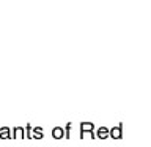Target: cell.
<instances>
[{
  "instance_id": "obj_1",
  "label": "cell",
  "mask_w": 151,
  "mask_h": 147,
  "mask_svg": "<svg viewBox=\"0 0 151 147\" xmlns=\"http://www.w3.org/2000/svg\"><path fill=\"white\" fill-rule=\"evenodd\" d=\"M94 123L93 122H80V130H79V136L80 139H85V138H91V139H96L94 136Z\"/></svg>"
},
{
  "instance_id": "obj_2",
  "label": "cell",
  "mask_w": 151,
  "mask_h": 147,
  "mask_svg": "<svg viewBox=\"0 0 151 147\" xmlns=\"http://www.w3.org/2000/svg\"><path fill=\"white\" fill-rule=\"evenodd\" d=\"M109 138H112V139H121L123 138V123L121 122L116 127L109 128Z\"/></svg>"
},
{
  "instance_id": "obj_3",
  "label": "cell",
  "mask_w": 151,
  "mask_h": 147,
  "mask_svg": "<svg viewBox=\"0 0 151 147\" xmlns=\"http://www.w3.org/2000/svg\"><path fill=\"white\" fill-rule=\"evenodd\" d=\"M11 139H25V130H24V127H14L13 128Z\"/></svg>"
},
{
  "instance_id": "obj_4",
  "label": "cell",
  "mask_w": 151,
  "mask_h": 147,
  "mask_svg": "<svg viewBox=\"0 0 151 147\" xmlns=\"http://www.w3.org/2000/svg\"><path fill=\"white\" fill-rule=\"evenodd\" d=\"M94 136L96 139H107L109 138V128L107 127H99L94 130Z\"/></svg>"
},
{
  "instance_id": "obj_5",
  "label": "cell",
  "mask_w": 151,
  "mask_h": 147,
  "mask_svg": "<svg viewBox=\"0 0 151 147\" xmlns=\"http://www.w3.org/2000/svg\"><path fill=\"white\" fill-rule=\"evenodd\" d=\"M50 135H52L54 139H63L65 138V128L63 127H54Z\"/></svg>"
},
{
  "instance_id": "obj_6",
  "label": "cell",
  "mask_w": 151,
  "mask_h": 147,
  "mask_svg": "<svg viewBox=\"0 0 151 147\" xmlns=\"http://www.w3.org/2000/svg\"><path fill=\"white\" fill-rule=\"evenodd\" d=\"M42 138H44L42 127H33L32 128V139H42Z\"/></svg>"
},
{
  "instance_id": "obj_7",
  "label": "cell",
  "mask_w": 151,
  "mask_h": 147,
  "mask_svg": "<svg viewBox=\"0 0 151 147\" xmlns=\"http://www.w3.org/2000/svg\"><path fill=\"white\" fill-rule=\"evenodd\" d=\"M0 139H11V128L0 127Z\"/></svg>"
},
{
  "instance_id": "obj_8",
  "label": "cell",
  "mask_w": 151,
  "mask_h": 147,
  "mask_svg": "<svg viewBox=\"0 0 151 147\" xmlns=\"http://www.w3.org/2000/svg\"><path fill=\"white\" fill-rule=\"evenodd\" d=\"M71 131H73V123H66V127H65V138L66 139H69L71 138Z\"/></svg>"
},
{
  "instance_id": "obj_9",
  "label": "cell",
  "mask_w": 151,
  "mask_h": 147,
  "mask_svg": "<svg viewBox=\"0 0 151 147\" xmlns=\"http://www.w3.org/2000/svg\"><path fill=\"white\" fill-rule=\"evenodd\" d=\"M32 125L30 123H27L25 125V128H24V130H25V138H28V139H32Z\"/></svg>"
}]
</instances>
